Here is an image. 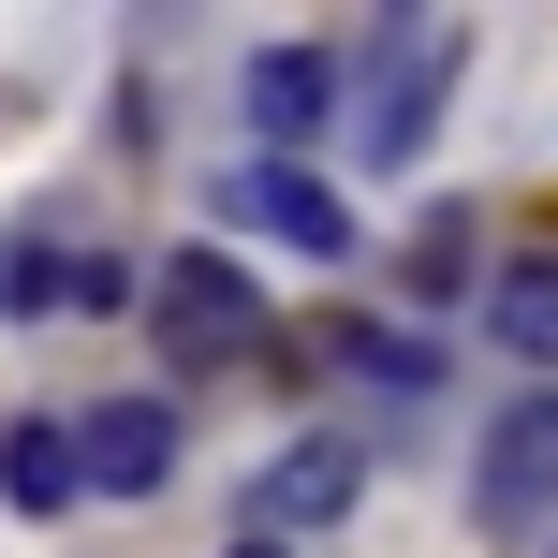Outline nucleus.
<instances>
[{
  "mask_svg": "<svg viewBox=\"0 0 558 558\" xmlns=\"http://www.w3.org/2000/svg\"><path fill=\"white\" fill-rule=\"evenodd\" d=\"M147 324H162V353L221 367V353H251V338H265V294H251L221 251H162V279H147Z\"/></svg>",
  "mask_w": 558,
  "mask_h": 558,
  "instance_id": "f257e3e1",
  "label": "nucleus"
},
{
  "mask_svg": "<svg viewBox=\"0 0 558 558\" xmlns=\"http://www.w3.org/2000/svg\"><path fill=\"white\" fill-rule=\"evenodd\" d=\"M353 485H367V456L338 441V426H308V441H279V456H265L251 514H265V530H324V514H353Z\"/></svg>",
  "mask_w": 558,
  "mask_h": 558,
  "instance_id": "f03ea898",
  "label": "nucleus"
},
{
  "mask_svg": "<svg viewBox=\"0 0 558 558\" xmlns=\"http://www.w3.org/2000/svg\"><path fill=\"white\" fill-rule=\"evenodd\" d=\"M485 514H500V530L558 514V397H514L500 412V441H485Z\"/></svg>",
  "mask_w": 558,
  "mask_h": 558,
  "instance_id": "7ed1b4c3",
  "label": "nucleus"
},
{
  "mask_svg": "<svg viewBox=\"0 0 558 558\" xmlns=\"http://www.w3.org/2000/svg\"><path fill=\"white\" fill-rule=\"evenodd\" d=\"M235 206H251V221L279 235V251H324V265L353 251V206H338L308 162H251V177H235Z\"/></svg>",
  "mask_w": 558,
  "mask_h": 558,
  "instance_id": "20e7f679",
  "label": "nucleus"
},
{
  "mask_svg": "<svg viewBox=\"0 0 558 558\" xmlns=\"http://www.w3.org/2000/svg\"><path fill=\"white\" fill-rule=\"evenodd\" d=\"M88 485H118V500H133V485H162V456H177V426H162V397H104V412H88Z\"/></svg>",
  "mask_w": 558,
  "mask_h": 558,
  "instance_id": "39448f33",
  "label": "nucleus"
},
{
  "mask_svg": "<svg viewBox=\"0 0 558 558\" xmlns=\"http://www.w3.org/2000/svg\"><path fill=\"white\" fill-rule=\"evenodd\" d=\"M74 485H88V456L59 441V426H0V500L15 514H59Z\"/></svg>",
  "mask_w": 558,
  "mask_h": 558,
  "instance_id": "423d86ee",
  "label": "nucleus"
},
{
  "mask_svg": "<svg viewBox=\"0 0 558 558\" xmlns=\"http://www.w3.org/2000/svg\"><path fill=\"white\" fill-rule=\"evenodd\" d=\"M251 118L294 147L308 118H324V59H308V45H265V59H251Z\"/></svg>",
  "mask_w": 558,
  "mask_h": 558,
  "instance_id": "0eeeda50",
  "label": "nucleus"
},
{
  "mask_svg": "<svg viewBox=\"0 0 558 558\" xmlns=\"http://www.w3.org/2000/svg\"><path fill=\"white\" fill-rule=\"evenodd\" d=\"M500 338L558 367V265H514V279H500Z\"/></svg>",
  "mask_w": 558,
  "mask_h": 558,
  "instance_id": "6e6552de",
  "label": "nucleus"
},
{
  "mask_svg": "<svg viewBox=\"0 0 558 558\" xmlns=\"http://www.w3.org/2000/svg\"><path fill=\"white\" fill-rule=\"evenodd\" d=\"M441 74H456V45H426L412 74H397L383 104H367V133H383V147H412V133H426V104H441Z\"/></svg>",
  "mask_w": 558,
  "mask_h": 558,
  "instance_id": "1a4fd4ad",
  "label": "nucleus"
},
{
  "mask_svg": "<svg viewBox=\"0 0 558 558\" xmlns=\"http://www.w3.org/2000/svg\"><path fill=\"white\" fill-rule=\"evenodd\" d=\"M412 294H471V206H441L412 235Z\"/></svg>",
  "mask_w": 558,
  "mask_h": 558,
  "instance_id": "9d476101",
  "label": "nucleus"
},
{
  "mask_svg": "<svg viewBox=\"0 0 558 558\" xmlns=\"http://www.w3.org/2000/svg\"><path fill=\"white\" fill-rule=\"evenodd\" d=\"M235 558H279V530H251V544H235Z\"/></svg>",
  "mask_w": 558,
  "mask_h": 558,
  "instance_id": "9b49d317",
  "label": "nucleus"
}]
</instances>
